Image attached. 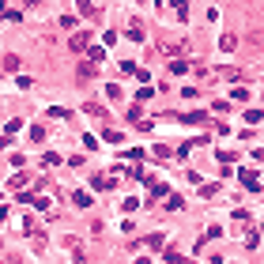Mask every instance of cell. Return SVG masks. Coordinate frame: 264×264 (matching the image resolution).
I'll use <instances>...</instances> for the list:
<instances>
[{
    "mask_svg": "<svg viewBox=\"0 0 264 264\" xmlns=\"http://www.w3.org/2000/svg\"><path fill=\"white\" fill-rule=\"evenodd\" d=\"M246 246H249V249L261 246V230H257V227H253V230H246Z\"/></svg>",
    "mask_w": 264,
    "mask_h": 264,
    "instance_id": "cell-15",
    "label": "cell"
},
{
    "mask_svg": "<svg viewBox=\"0 0 264 264\" xmlns=\"http://www.w3.org/2000/svg\"><path fill=\"white\" fill-rule=\"evenodd\" d=\"M26 4H30V8H38V4H42V0H26Z\"/></svg>",
    "mask_w": 264,
    "mask_h": 264,
    "instance_id": "cell-23",
    "label": "cell"
},
{
    "mask_svg": "<svg viewBox=\"0 0 264 264\" xmlns=\"http://www.w3.org/2000/svg\"><path fill=\"white\" fill-rule=\"evenodd\" d=\"M181 42H185V38H159V49H162V53H178Z\"/></svg>",
    "mask_w": 264,
    "mask_h": 264,
    "instance_id": "cell-4",
    "label": "cell"
},
{
    "mask_svg": "<svg viewBox=\"0 0 264 264\" xmlns=\"http://www.w3.org/2000/svg\"><path fill=\"white\" fill-rule=\"evenodd\" d=\"M87 45H91V34H87V30H76V34L68 38V49H72V53H83Z\"/></svg>",
    "mask_w": 264,
    "mask_h": 264,
    "instance_id": "cell-2",
    "label": "cell"
},
{
    "mask_svg": "<svg viewBox=\"0 0 264 264\" xmlns=\"http://www.w3.org/2000/svg\"><path fill=\"white\" fill-rule=\"evenodd\" d=\"M246 121H253V125H257V121H264V110H249V113H246Z\"/></svg>",
    "mask_w": 264,
    "mask_h": 264,
    "instance_id": "cell-20",
    "label": "cell"
},
{
    "mask_svg": "<svg viewBox=\"0 0 264 264\" xmlns=\"http://www.w3.org/2000/svg\"><path fill=\"white\" fill-rule=\"evenodd\" d=\"M181 208H185L181 196H166V212H181Z\"/></svg>",
    "mask_w": 264,
    "mask_h": 264,
    "instance_id": "cell-12",
    "label": "cell"
},
{
    "mask_svg": "<svg viewBox=\"0 0 264 264\" xmlns=\"http://www.w3.org/2000/svg\"><path fill=\"white\" fill-rule=\"evenodd\" d=\"M102 140H106V144H121V132H117V128H102Z\"/></svg>",
    "mask_w": 264,
    "mask_h": 264,
    "instance_id": "cell-14",
    "label": "cell"
},
{
    "mask_svg": "<svg viewBox=\"0 0 264 264\" xmlns=\"http://www.w3.org/2000/svg\"><path fill=\"white\" fill-rule=\"evenodd\" d=\"M162 242H166L162 234H147V238H144V246H147V249H155V253H162Z\"/></svg>",
    "mask_w": 264,
    "mask_h": 264,
    "instance_id": "cell-7",
    "label": "cell"
},
{
    "mask_svg": "<svg viewBox=\"0 0 264 264\" xmlns=\"http://www.w3.org/2000/svg\"><path fill=\"white\" fill-rule=\"evenodd\" d=\"M238 181H242V189H249V193H257V189H261V178H257L253 170H242Z\"/></svg>",
    "mask_w": 264,
    "mask_h": 264,
    "instance_id": "cell-3",
    "label": "cell"
},
{
    "mask_svg": "<svg viewBox=\"0 0 264 264\" xmlns=\"http://www.w3.org/2000/svg\"><path fill=\"white\" fill-rule=\"evenodd\" d=\"M230 98H234V102H249V87H234Z\"/></svg>",
    "mask_w": 264,
    "mask_h": 264,
    "instance_id": "cell-11",
    "label": "cell"
},
{
    "mask_svg": "<svg viewBox=\"0 0 264 264\" xmlns=\"http://www.w3.org/2000/svg\"><path fill=\"white\" fill-rule=\"evenodd\" d=\"M79 11H83V15H94V0H79Z\"/></svg>",
    "mask_w": 264,
    "mask_h": 264,
    "instance_id": "cell-19",
    "label": "cell"
},
{
    "mask_svg": "<svg viewBox=\"0 0 264 264\" xmlns=\"http://www.w3.org/2000/svg\"><path fill=\"white\" fill-rule=\"evenodd\" d=\"M4 72H8V76H11V72H19V57H15V53L4 57Z\"/></svg>",
    "mask_w": 264,
    "mask_h": 264,
    "instance_id": "cell-17",
    "label": "cell"
},
{
    "mask_svg": "<svg viewBox=\"0 0 264 264\" xmlns=\"http://www.w3.org/2000/svg\"><path fill=\"white\" fill-rule=\"evenodd\" d=\"M170 72H174V76H185V72H189V60H170Z\"/></svg>",
    "mask_w": 264,
    "mask_h": 264,
    "instance_id": "cell-13",
    "label": "cell"
},
{
    "mask_svg": "<svg viewBox=\"0 0 264 264\" xmlns=\"http://www.w3.org/2000/svg\"><path fill=\"white\" fill-rule=\"evenodd\" d=\"M94 72H98V64H94V60L87 57V60H79V68H76V79H79V83H87V79H94Z\"/></svg>",
    "mask_w": 264,
    "mask_h": 264,
    "instance_id": "cell-1",
    "label": "cell"
},
{
    "mask_svg": "<svg viewBox=\"0 0 264 264\" xmlns=\"http://www.w3.org/2000/svg\"><path fill=\"white\" fill-rule=\"evenodd\" d=\"M4 219H8V208H0V223H4Z\"/></svg>",
    "mask_w": 264,
    "mask_h": 264,
    "instance_id": "cell-22",
    "label": "cell"
},
{
    "mask_svg": "<svg viewBox=\"0 0 264 264\" xmlns=\"http://www.w3.org/2000/svg\"><path fill=\"white\" fill-rule=\"evenodd\" d=\"M128 38H132V42H144V23H140V19H132V23H128V30H125Z\"/></svg>",
    "mask_w": 264,
    "mask_h": 264,
    "instance_id": "cell-6",
    "label": "cell"
},
{
    "mask_svg": "<svg viewBox=\"0 0 264 264\" xmlns=\"http://www.w3.org/2000/svg\"><path fill=\"white\" fill-rule=\"evenodd\" d=\"M170 4H174V15L178 19H189V4L185 0H170Z\"/></svg>",
    "mask_w": 264,
    "mask_h": 264,
    "instance_id": "cell-10",
    "label": "cell"
},
{
    "mask_svg": "<svg viewBox=\"0 0 264 264\" xmlns=\"http://www.w3.org/2000/svg\"><path fill=\"white\" fill-rule=\"evenodd\" d=\"M87 57H91L94 64H102V60H106V49H102V45H87Z\"/></svg>",
    "mask_w": 264,
    "mask_h": 264,
    "instance_id": "cell-8",
    "label": "cell"
},
{
    "mask_svg": "<svg viewBox=\"0 0 264 264\" xmlns=\"http://www.w3.org/2000/svg\"><path fill=\"white\" fill-rule=\"evenodd\" d=\"M234 45H238V38H234V34H219V49L223 53H230Z\"/></svg>",
    "mask_w": 264,
    "mask_h": 264,
    "instance_id": "cell-9",
    "label": "cell"
},
{
    "mask_svg": "<svg viewBox=\"0 0 264 264\" xmlns=\"http://www.w3.org/2000/svg\"><path fill=\"white\" fill-rule=\"evenodd\" d=\"M0 246H4V242H0Z\"/></svg>",
    "mask_w": 264,
    "mask_h": 264,
    "instance_id": "cell-24",
    "label": "cell"
},
{
    "mask_svg": "<svg viewBox=\"0 0 264 264\" xmlns=\"http://www.w3.org/2000/svg\"><path fill=\"white\" fill-rule=\"evenodd\" d=\"M113 185H117V178H102V174H98V178L91 181V189H98V193H110Z\"/></svg>",
    "mask_w": 264,
    "mask_h": 264,
    "instance_id": "cell-5",
    "label": "cell"
},
{
    "mask_svg": "<svg viewBox=\"0 0 264 264\" xmlns=\"http://www.w3.org/2000/svg\"><path fill=\"white\" fill-rule=\"evenodd\" d=\"M72 204H76V208H87V204H91V193H72Z\"/></svg>",
    "mask_w": 264,
    "mask_h": 264,
    "instance_id": "cell-16",
    "label": "cell"
},
{
    "mask_svg": "<svg viewBox=\"0 0 264 264\" xmlns=\"http://www.w3.org/2000/svg\"><path fill=\"white\" fill-rule=\"evenodd\" d=\"M0 19H8V8H4V0H0Z\"/></svg>",
    "mask_w": 264,
    "mask_h": 264,
    "instance_id": "cell-21",
    "label": "cell"
},
{
    "mask_svg": "<svg viewBox=\"0 0 264 264\" xmlns=\"http://www.w3.org/2000/svg\"><path fill=\"white\" fill-rule=\"evenodd\" d=\"M60 26L64 30H76V15H60Z\"/></svg>",
    "mask_w": 264,
    "mask_h": 264,
    "instance_id": "cell-18",
    "label": "cell"
}]
</instances>
